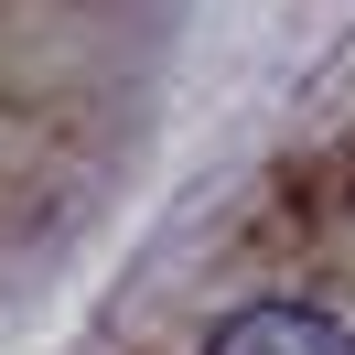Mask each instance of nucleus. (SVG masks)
Wrapping results in <instances>:
<instances>
[{"mask_svg":"<svg viewBox=\"0 0 355 355\" xmlns=\"http://www.w3.org/2000/svg\"><path fill=\"white\" fill-rule=\"evenodd\" d=\"M194 355H355V323L323 302H248L205 334Z\"/></svg>","mask_w":355,"mask_h":355,"instance_id":"f257e3e1","label":"nucleus"}]
</instances>
